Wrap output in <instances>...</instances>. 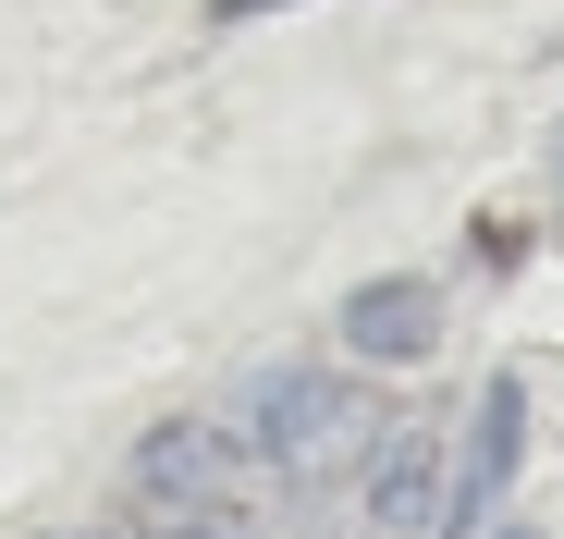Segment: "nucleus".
<instances>
[{
	"label": "nucleus",
	"mask_w": 564,
	"mask_h": 539,
	"mask_svg": "<svg viewBox=\"0 0 564 539\" xmlns=\"http://www.w3.org/2000/svg\"><path fill=\"white\" fill-rule=\"evenodd\" d=\"M442 441L430 429H381V479H368V515L381 527H442Z\"/></svg>",
	"instance_id": "nucleus-5"
},
{
	"label": "nucleus",
	"mask_w": 564,
	"mask_h": 539,
	"mask_svg": "<svg viewBox=\"0 0 564 539\" xmlns=\"http://www.w3.org/2000/svg\"><path fill=\"white\" fill-rule=\"evenodd\" d=\"M552 172H564V135H552Z\"/></svg>",
	"instance_id": "nucleus-7"
},
{
	"label": "nucleus",
	"mask_w": 564,
	"mask_h": 539,
	"mask_svg": "<svg viewBox=\"0 0 564 539\" xmlns=\"http://www.w3.org/2000/svg\"><path fill=\"white\" fill-rule=\"evenodd\" d=\"M135 515L160 539H246V466H234V441L221 429H148V454H135Z\"/></svg>",
	"instance_id": "nucleus-1"
},
{
	"label": "nucleus",
	"mask_w": 564,
	"mask_h": 539,
	"mask_svg": "<svg viewBox=\"0 0 564 539\" xmlns=\"http://www.w3.org/2000/svg\"><path fill=\"white\" fill-rule=\"evenodd\" d=\"M344 343L368 355V369H417V355L442 343V295L417 283V270H393V283H356V295H344Z\"/></svg>",
	"instance_id": "nucleus-3"
},
{
	"label": "nucleus",
	"mask_w": 564,
	"mask_h": 539,
	"mask_svg": "<svg viewBox=\"0 0 564 539\" xmlns=\"http://www.w3.org/2000/svg\"><path fill=\"white\" fill-rule=\"evenodd\" d=\"M503 539H528V527H503Z\"/></svg>",
	"instance_id": "nucleus-8"
},
{
	"label": "nucleus",
	"mask_w": 564,
	"mask_h": 539,
	"mask_svg": "<svg viewBox=\"0 0 564 539\" xmlns=\"http://www.w3.org/2000/svg\"><path fill=\"white\" fill-rule=\"evenodd\" d=\"M516 441H528V393H516V381H491V393H479V429H466V454H454V479H442V539H466V527L503 503Z\"/></svg>",
	"instance_id": "nucleus-2"
},
{
	"label": "nucleus",
	"mask_w": 564,
	"mask_h": 539,
	"mask_svg": "<svg viewBox=\"0 0 564 539\" xmlns=\"http://www.w3.org/2000/svg\"><path fill=\"white\" fill-rule=\"evenodd\" d=\"M234 13H258V0H221V25H234Z\"/></svg>",
	"instance_id": "nucleus-6"
},
{
	"label": "nucleus",
	"mask_w": 564,
	"mask_h": 539,
	"mask_svg": "<svg viewBox=\"0 0 564 539\" xmlns=\"http://www.w3.org/2000/svg\"><path fill=\"white\" fill-rule=\"evenodd\" d=\"M246 429L270 441V466H307L319 441L344 429V393H332L319 369H282V381H258V393H246Z\"/></svg>",
	"instance_id": "nucleus-4"
}]
</instances>
